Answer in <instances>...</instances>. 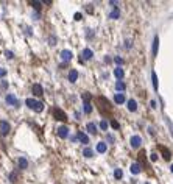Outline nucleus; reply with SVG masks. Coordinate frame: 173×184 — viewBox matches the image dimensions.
Wrapping results in <instances>:
<instances>
[{"label":"nucleus","instance_id":"f257e3e1","mask_svg":"<svg viewBox=\"0 0 173 184\" xmlns=\"http://www.w3.org/2000/svg\"><path fill=\"white\" fill-rule=\"evenodd\" d=\"M25 105L28 106L30 109H33L34 113H42L44 111V105L39 100H34V98H27L25 100Z\"/></svg>","mask_w":173,"mask_h":184},{"label":"nucleus","instance_id":"f03ea898","mask_svg":"<svg viewBox=\"0 0 173 184\" xmlns=\"http://www.w3.org/2000/svg\"><path fill=\"white\" fill-rule=\"evenodd\" d=\"M97 102H98V108H100V111H102L103 114H108V113H111V105H109V102L105 98V97H98L97 98Z\"/></svg>","mask_w":173,"mask_h":184},{"label":"nucleus","instance_id":"7ed1b4c3","mask_svg":"<svg viewBox=\"0 0 173 184\" xmlns=\"http://www.w3.org/2000/svg\"><path fill=\"white\" fill-rule=\"evenodd\" d=\"M53 117L56 119V120H61V122H66L67 120V116H66V113L62 111V109H59V108H53Z\"/></svg>","mask_w":173,"mask_h":184},{"label":"nucleus","instance_id":"20e7f679","mask_svg":"<svg viewBox=\"0 0 173 184\" xmlns=\"http://www.w3.org/2000/svg\"><path fill=\"white\" fill-rule=\"evenodd\" d=\"M10 130H11V125L10 123H8L6 120H0V134L6 136L8 133H10Z\"/></svg>","mask_w":173,"mask_h":184},{"label":"nucleus","instance_id":"39448f33","mask_svg":"<svg viewBox=\"0 0 173 184\" xmlns=\"http://www.w3.org/2000/svg\"><path fill=\"white\" fill-rule=\"evenodd\" d=\"M130 144H131L133 148H139V147L142 145V137H140V136H137V134L133 136L131 139H130Z\"/></svg>","mask_w":173,"mask_h":184},{"label":"nucleus","instance_id":"423d86ee","mask_svg":"<svg viewBox=\"0 0 173 184\" xmlns=\"http://www.w3.org/2000/svg\"><path fill=\"white\" fill-rule=\"evenodd\" d=\"M59 56H61V59L64 62H69V61H72V58H74V53H72L70 50H62Z\"/></svg>","mask_w":173,"mask_h":184},{"label":"nucleus","instance_id":"0eeeda50","mask_svg":"<svg viewBox=\"0 0 173 184\" xmlns=\"http://www.w3.org/2000/svg\"><path fill=\"white\" fill-rule=\"evenodd\" d=\"M5 100H6V103L11 105V106H19V100H17L16 95H13V94H8L5 97Z\"/></svg>","mask_w":173,"mask_h":184},{"label":"nucleus","instance_id":"6e6552de","mask_svg":"<svg viewBox=\"0 0 173 184\" xmlns=\"http://www.w3.org/2000/svg\"><path fill=\"white\" fill-rule=\"evenodd\" d=\"M56 133H58V136L61 137V139H66V137L69 136V128L67 126H58V130H56Z\"/></svg>","mask_w":173,"mask_h":184},{"label":"nucleus","instance_id":"1a4fd4ad","mask_svg":"<svg viewBox=\"0 0 173 184\" xmlns=\"http://www.w3.org/2000/svg\"><path fill=\"white\" fill-rule=\"evenodd\" d=\"M92 56H94V52L90 50V49H84L83 53H81V59H83V61H86V59H92Z\"/></svg>","mask_w":173,"mask_h":184},{"label":"nucleus","instance_id":"9d476101","mask_svg":"<svg viewBox=\"0 0 173 184\" xmlns=\"http://www.w3.org/2000/svg\"><path fill=\"white\" fill-rule=\"evenodd\" d=\"M31 92H33L34 95H38V97H39V95L44 94V89H42L41 84H33V86H31Z\"/></svg>","mask_w":173,"mask_h":184},{"label":"nucleus","instance_id":"9b49d317","mask_svg":"<svg viewBox=\"0 0 173 184\" xmlns=\"http://www.w3.org/2000/svg\"><path fill=\"white\" fill-rule=\"evenodd\" d=\"M130 170H131V173H133V175H139V173L142 172V167H140V164H137V162H134V164H131V167H130Z\"/></svg>","mask_w":173,"mask_h":184},{"label":"nucleus","instance_id":"f8f14e48","mask_svg":"<svg viewBox=\"0 0 173 184\" xmlns=\"http://www.w3.org/2000/svg\"><path fill=\"white\" fill-rule=\"evenodd\" d=\"M159 150L162 151L164 159H165V161H170V158H171V153H170V150H167L165 147H162V145H159Z\"/></svg>","mask_w":173,"mask_h":184},{"label":"nucleus","instance_id":"ddd939ff","mask_svg":"<svg viewBox=\"0 0 173 184\" xmlns=\"http://www.w3.org/2000/svg\"><path fill=\"white\" fill-rule=\"evenodd\" d=\"M158 49H159V38L154 36V39H153V56H158Z\"/></svg>","mask_w":173,"mask_h":184},{"label":"nucleus","instance_id":"4468645a","mask_svg":"<svg viewBox=\"0 0 173 184\" xmlns=\"http://www.w3.org/2000/svg\"><path fill=\"white\" fill-rule=\"evenodd\" d=\"M77 80H78V70L72 69V70L69 72V81H70V83H75Z\"/></svg>","mask_w":173,"mask_h":184},{"label":"nucleus","instance_id":"2eb2a0df","mask_svg":"<svg viewBox=\"0 0 173 184\" xmlns=\"http://www.w3.org/2000/svg\"><path fill=\"white\" fill-rule=\"evenodd\" d=\"M114 75H115L117 80H122V78L125 77V72H123L122 67H115V69H114Z\"/></svg>","mask_w":173,"mask_h":184},{"label":"nucleus","instance_id":"dca6fc26","mask_svg":"<svg viewBox=\"0 0 173 184\" xmlns=\"http://www.w3.org/2000/svg\"><path fill=\"white\" fill-rule=\"evenodd\" d=\"M86 130H87L90 134H97V125H95L94 122H89V123L86 125Z\"/></svg>","mask_w":173,"mask_h":184},{"label":"nucleus","instance_id":"f3484780","mask_svg":"<svg viewBox=\"0 0 173 184\" xmlns=\"http://www.w3.org/2000/svg\"><path fill=\"white\" fill-rule=\"evenodd\" d=\"M128 109H130V111L131 113H136V111H137V103H136V100H128Z\"/></svg>","mask_w":173,"mask_h":184},{"label":"nucleus","instance_id":"a211bd4d","mask_svg":"<svg viewBox=\"0 0 173 184\" xmlns=\"http://www.w3.org/2000/svg\"><path fill=\"white\" fill-rule=\"evenodd\" d=\"M115 89L122 94V90H125V89H126V84H125V83H123L122 80H117V83H115Z\"/></svg>","mask_w":173,"mask_h":184},{"label":"nucleus","instance_id":"6ab92c4d","mask_svg":"<svg viewBox=\"0 0 173 184\" xmlns=\"http://www.w3.org/2000/svg\"><path fill=\"white\" fill-rule=\"evenodd\" d=\"M114 102H115L117 105L125 103V95H123V94H115V95H114Z\"/></svg>","mask_w":173,"mask_h":184},{"label":"nucleus","instance_id":"aec40b11","mask_svg":"<svg viewBox=\"0 0 173 184\" xmlns=\"http://www.w3.org/2000/svg\"><path fill=\"white\" fill-rule=\"evenodd\" d=\"M106 150H108L106 142H98V144H97V151H98V153H105Z\"/></svg>","mask_w":173,"mask_h":184},{"label":"nucleus","instance_id":"412c9836","mask_svg":"<svg viewBox=\"0 0 173 184\" xmlns=\"http://www.w3.org/2000/svg\"><path fill=\"white\" fill-rule=\"evenodd\" d=\"M77 136H78V141H80V142H83V144H89V137H87L84 133H81V131H80Z\"/></svg>","mask_w":173,"mask_h":184},{"label":"nucleus","instance_id":"4be33fe9","mask_svg":"<svg viewBox=\"0 0 173 184\" xmlns=\"http://www.w3.org/2000/svg\"><path fill=\"white\" fill-rule=\"evenodd\" d=\"M109 17H111V19H119L120 17V11H119V8H114V10L109 13Z\"/></svg>","mask_w":173,"mask_h":184},{"label":"nucleus","instance_id":"5701e85b","mask_svg":"<svg viewBox=\"0 0 173 184\" xmlns=\"http://www.w3.org/2000/svg\"><path fill=\"white\" fill-rule=\"evenodd\" d=\"M17 162H19V167L20 169H27V167H28V161H27L25 158H19V161H17Z\"/></svg>","mask_w":173,"mask_h":184},{"label":"nucleus","instance_id":"b1692460","mask_svg":"<svg viewBox=\"0 0 173 184\" xmlns=\"http://www.w3.org/2000/svg\"><path fill=\"white\" fill-rule=\"evenodd\" d=\"M151 80H153V87H154V90H158V77H156V72H151Z\"/></svg>","mask_w":173,"mask_h":184},{"label":"nucleus","instance_id":"393cba45","mask_svg":"<svg viewBox=\"0 0 173 184\" xmlns=\"http://www.w3.org/2000/svg\"><path fill=\"white\" fill-rule=\"evenodd\" d=\"M122 176H123L122 169H115V170H114V178H115V179H122Z\"/></svg>","mask_w":173,"mask_h":184},{"label":"nucleus","instance_id":"a878e982","mask_svg":"<svg viewBox=\"0 0 173 184\" xmlns=\"http://www.w3.org/2000/svg\"><path fill=\"white\" fill-rule=\"evenodd\" d=\"M83 156H84V158H92V156H94V151L90 150V148H84V150H83Z\"/></svg>","mask_w":173,"mask_h":184},{"label":"nucleus","instance_id":"bb28decb","mask_svg":"<svg viewBox=\"0 0 173 184\" xmlns=\"http://www.w3.org/2000/svg\"><path fill=\"white\" fill-rule=\"evenodd\" d=\"M31 5H33V8L36 11H41V5H42V2H39V0H34V2H31Z\"/></svg>","mask_w":173,"mask_h":184},{"label":"nucleus","instance_id":"cd10ccee","mask_svg":"<svg viewBox=\"0 0 173 184\" xmlns=\"http://www.w3.org/2000/svg\"><path fill=\"white\" fill-rule=\"evenodd\" d=\"M84 114H90V113H92V105H90V103H84Z\"/></svg>","mask_w":173,"mask_h":184},{"label":"nucleus","instance_id":"c85d7f7f","mask_svg":"<svg viewBox=\"0 0 173 184\" xmlns=\"http://www.w3.org/2000/svg\"><path fill=\"white\" fill-rule=\"evenodd\" d=\"M81 97H83L84 103H89V100H90V97H92V95H90L89 92H83V95H81Z\"/></svg>","mask_w":173,"mask_h":184},{"label":"nucleus","instance_id":"c756f323","mask_svg":"<svg viewBox=\"0 0 173 184\" xmlns=\"http://www.w3.org/2000/svg\"><path fill=\"white\" fill-rule=\"evenodd\" d=\"M10 181H11V182H16V181H17V172L10 173Z\"/></svg>","mask_w":173,"mask_h":184},{"label":"nucleus","instance_id":"7c9ffc66","mask_svg":"<svg viewBox=\"0 0 173 184\" xmlns=\"http://www.w3.org/2000/svg\"><path fill=\"white\" fill-rule=\"evenodd\" d=\"M111 126L114 128V130H119V128H120L119 122H117V120H114V119H112V120H111Z\"/></svg>","mask_w":173,"mask_h":184},{"label":"nucleus","instance_id":"2f4dec72","mask_svg":"<svg viewBox=\"0 0 173 184\" xmlns=\"http://www.w3.org/2000/svg\"><path fill=\"white\" fill-rule=\"evenodd\" d=\"M5 56H6L8 59H13V58H14V53H13L11 50H6V52H5Z\"/></svg>","mask_w":173,"mask_h":184},{"label":"nucleus","instance_id":"473e14b6","mask_svg":"<svg viewBox=\"0 0 173 184\" xmlns=\"http://www.w3.org/2000/svg\"><path fill=\"white\" fill-rule=\"evenodd\" d=\"M108 122L106 120H102V122H100V128H102V130H108Z\"/></svg>","mask_w":173,"mask_h":184},{"label":"nucleus","instance_id":"72a5a7b5","mask_svg":"<svg viewBox=\"0 0 173 184\" xmlns=\"http://www.w3.org/2000/svg\"><path fill=\"white\" fill-rule=\"evenodd\" d=\"M114 61H115L117 64H123V59H122L120 56H115V58H114Z\"/></svg>","mask_w":173,"mask_h":184},{"label":"nucleus","instance_id":"f704fd0d","mask_svg":"<svg viewBox=\"0 0 173 184\" xmlns=\"http://www.w3.org/2000/svg\"><path fill=\"white\" fill-rule=\"evenodd\" d=\"M150 159H151V161L154 162V161L158 159V154H156V153H151V156H150Z\"/></svg>","mask_w":173,"mask_h":184},{"label":"nucleus","instance_id":"c9c22d12","mask_svg":"<svg viewBox=\"0 0 173 184\" xmlns=\"http://www.w3.org/2000/svg\"><path fill=\"white\" fill-rule=\"evenodd\" d=\"M5 75H6V70L5 69H0V78H5Z\"/></svg>","mask_w":173,"mask_h":184},{"label":"nucleus","instance_id":"e433bc0d","mask_svg":"<svg viewBox=\"0 0 173 184\" xmlns=\"http://www.w3.org/2000/svg\"><path fill=\"white\" fill-rule=\"evenodd\" d=\"M81 19H83V16H81V13H77V14H75V21H81Z\"/></svg>","mask_w":173,"mask_h":184},{"label":"nucleus","instance_id":"4c0bfd02","mask_svg":"<svg viewBox=\"0 0 173 184\" xmlns=\"http://www.w3.org/2000/svg\"><path fill=\"white\" fill-rule=\"evenodd\" d=\"M108 141L111 142V144H114V136L112 134H108Z\"/></svg>","mask_w":173,"mask_h":184},{"label":"nucleus","instance_id":"58836bf2","mask_svg":"<svg viewBox=\"0 0 173 184\" xmlns=\"http://www.w3.org/2000/svg\"><path fill=\"white\" fill-rule=\"evenodd\" d=\"M56 42H55V36H50V45H55Z\"/></svg>","mask_w":173,"mask_h":184},{"label":"nucleus","instance_id":"ea45409f","mask_svg":"<svg viewBox=\"0 0 173 184\" xmlns=\"http://www.w3.org/2000/svg\"><path fill=\"white\" fill-rule=\"evenodd\" d=\"M150 105H151V108H156L158 105H156V102H154V100H151V102H150Z\"/></svg>","mask_w":173,"mask_h":184},{"label":"nucleus","instance_id":"a19ab883","mask_svg":"<svg viewBox=\"0 0 173 184\" xmlns=\"http://www.w3.org/2000/svg\"><path fill=\"white\" fill-rule=\"evenodd\" d=\"M2 87H3V89L8 87V83H6V81H2Z\"/></svg>","mask_w":173,"mask_h":184},{"label":"nucleus","instance_id":"79ce46f5","mask_svg":"<svg viewBox=\"0 0 173 184\" xmlns=\"http://www.w3.org/2000/svg\"><path fill=\"white\" fill-rule=\"evenodd\" d=\"M125 47H126V49H130V47H131V44H130V41H126V42H125Z\"/></svg>","mask_w":173,"mask_h":184},{"label":"nucleus","instance_id":"37998d69","mask_svg":"<svg viewBox=\"0 0 173 184\" xmlns=\"http://www.w3.org/2000/svg\"><path fill=\"white\" fill-rule=\"evenodd\" d=\"M170 170H171V173H173V164L170 165Z\"/></svg>","mask_w":173,"mask_h":184},{"label":"nucleus","instance_id":"c03bdc74","mask_svg":"<svg viewBox=\"0 0 173 184\" xmlns=\"http://www.w3.org/2000/svg\"><path fill=\"white\" fill-rule=\"evenodd\" d=\"M147 184H148V182H147Z\"/></svg>","mask_w":173,"mask_h":184}]
</instances>
